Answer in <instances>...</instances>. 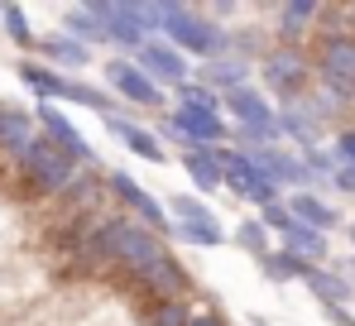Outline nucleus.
Returning <instances> with one entry per match:
<instances>
[{
    "mask_svg": "<svg viewBox=\"0 0 355 326\" xmlns=\"http://www.w3.org/2000/svg\"><path fill=\"white\" fill-rule=\"evenodd\" d=\"M317 269V264H307V259H297V255H288V250H269L264 259H259V273L269 278V283H302L307 273Z\"/></svg>",
    "mask_w": 355,
    "mask_h": 326,
    "instance_id": "obj_21",
    "label": "nucleus"
},
{
    "mask_svg": "<svg viewBox=\"0 0 355 326\" xmlns=\"http://www.w3.org/2000/svg\"><path fill=\"white\" fill-rule=\"evenodd\" d=\"M250 58L240 53H226V58H211V62H202L197 67V82L202 87H211L216 96H226V92H236V87H250Z\"/></svg>",
    "mask_w": 355,
    "mask_h": 326,
    "instance_id": "obj_9",
    "label": "nucleus"
},
{
    "mask_svg": "<svg viewBox=\"0 0 355 326\" xmlns=\"http://www.w3.org/2000/svg\"><path fill=\"white\" fill-rule=\"evenodd\" d=\"M312 72H317V82L355 92V34H322L317 53H312Z\"/></svg>",
    "mask_w": 355,
    "mask_h": 326,
    "instance_id": "obj_4",
    "label": "nucleus"
},
{
    "mask_svg": "<svg viewBox=\"0 0 355 326\" xmlns=\"http://www.w3.org/2000/svg\"><path fill=\"white\" fill-rule=\"evenodd\" d=\"M34 135H39V130H34V115H29V110H19V106L0 110V149H5L10 159H19Z\"/></svg>",
    "mask_w": 355,
    "mask_h": 326,
    "instance_id": "obj_17",
    "label": "nucleus"
},
{
    "mask_svg": "<svg viewBox=\"0 0 355 326\" xmlns=\"http://www.w3.org/2000/svg\"><path fill=\"white\" fill-rule=\"evenodd\" d=\"M62 19H67V39H77L82 49H92V44H106V24H96V19H92L82 5H72Z\"/></svg>",
    "mask_w": 355,
    "mask_h": 326,
    "instance_id": "obj_22",
    "label": "nucleus"
},
{
    "mask_svg": "<svg viewBox=\"0 0 355 326\" xmlns=\"http://www.w3.org/2000/svg\"><path fill=\"white\" fill-rule=\"evenodd\" d=\"M284 207H288V216H293L297 225H312V230H322V235H327L331 225H341V212H336L331 202H322L317 192H293Z\"/></svg>",
    "mask_w": 355,
    "mask_h": 326,
    "instance_id": "obj_14",
    "label": "nucleus"
},
{
    "mask_svg": "<svg viewBox=\"0 0 355 326\" xmlns=\"http://www.w3.org/2000/svg\"><path fill=\"white\" fill-rule=\"evenodd\" d=\"M135 67L154 82V87H164V82H187V58L178 53L173 44H164V39H149L139 53H135Z\"/></svg>",
    "mask_w": 355,
    "mask_h": 326,
    "instance_id": "obj_8",
    "label": "nucleus"
},
{
    "mask_svg": "<svg viewBox=\"0 0 355 326\" xmlns=\"http://www.w3.org/2000/svg\"><path fill=\"white\" fill-rule=\"evenodd\" d=\"M168 130H173V139L182 149H216V144L231 135L221 115H211V110H187V106L168 110Z\"/></svg>",
    "mask_w": 355,
    "mask_h": 326,
    "instance_id": "obj_5",
    "label": "nucleus"
},
{
    "mask_svg": "<svg viewBox=\"0 0 355 326\" xmlns=\"http://www.w3.org/2000/svg\"><path fill=\"white\" fill-rule=\"evenodd\" d=\"M62 192H67V202H82V207H92V202H96L106 187H101V178H96V173H72V182H67Z\"/></svg>",
    "mask_w": 355,
    "mask_h": 326,
    "instance_id": "obj_29",
    "label": "nucleus"
},
{
    "mask_svg": "<svg viewBox=\"0 0 355 326\" xmlns=\"http://www.w3.org/2000/svg\"><path fill=\"white\" fill-rule=\"evenodd\" d=\"M106 130L116 135L125 149H135L139 159L149 163H164V144H159V135H149L144 125H135V120H120V115H106Z\"/></svg>",
    "mask_w": 355,
    "mask_h": 326,
    "instance_id": "obj_16",
    "label": "nucleus"
},
{
    "mask_svg": "<svg viewBox=\"0 0 355 326\" xmlns=\"http://www.w3.org/2000/svg\"><path fill=\"white\" fill-rule=\"evenodd\" d=\"M317 19H322V5L317 0H288V5H279V39L288 49H302V39L312 34Z\"/></svg>",
    "mask_w": 355,
    "mask_h": 326,
    "instance_id": "obj_12",
    "label": "nucleus"
},
{
    "mask_svg": "<svg viewBox=\"0 0 355 326\" xmlns=\"http://www.w3.org/2000/svg\"><path fill=\"white\" fill-rule=\"evenodd\" d=\"M274 120H279V135H284V139H293L302 154H307V149H317V139H322V120L302 106V101L279 106V110H274Z\"/></svg>",
    "mask_w": 355,
    "mask_h": 326,
    "instance_id": "obj_10",
    "label": "nucleus"
},
{
    "mask_svg": "<svg viewBox=\"0 0 355 326\" xmlns=\"http://www.w3.org/2000/svg\"><path fill=\"white\" fill-rule=\"evenodd\" d=\"M15 163L24 168V178H29V187H34V192H62V187L72 182V173H77V168H72V163H67L58 149L44 139V135H34V139H29V149H24Z\"/></svg>",
    "mask_w": 355,
    "mask_h": 326,
    "instance_id": "obj_3",
    "label": "nucleus"
},
{
    "mask_svg": "<svg viewBox=\"0 0 355 326\" xmlns=\"http://www.w3.org/2000/svg\"><path fill=\"white\" fill-rule=\"evenodd\" d=\"M187 317H192V307H187L182 298H168V302H159V307L149 312L144 326H187Z\"/></svg>",
    "mask_w": 355,
    "mask_h": 326,
    "instance_id": "obj_30",
    "label": "nucleus"
},
{
    "mask_svg": "<svg viewBox=\"0 0 355 326\" xmlns=\"http://www.w3.org/2000/svg\"><path fill=\"white\" fill-rule=\"evenodd\" d=\"M236 245H240V250H250L254 259H264V255H269V230L259 225V216L236 221Z\"/></svg>",
    "mask_w": 355,
    "mask_h": 326,
    "instance_id": "obj_28",
    "label": "nucleus"
},
{
    "mask_svg": "<svg viewBox=\"0 0 355 326\" xmlns=\"http://www.w3.org/2000/svg\"><path fill=\"white\" fill-rule=\"evenodd\" d=\"M15 72H19V82H24V87H29V92H34L44 106L62 101V92H67V77H62V72H53V67H44L39 58H24Z\"/></svg>",
    "mask_w": 355,
    "mask_h": 326,
    "instance_id": "obj_15",
    "label": "nucleus"
},
{
    "mask_svg": "<svg viewBox=\"0 0 355 326\" xmlns=\"http://www.w3.org/2000/svg\"><path fill=\"white\" fill-rule=\"evenodd\" d=\"M39 62L44 67H87L92 62V49H82L77 39H67V34H49V39H39Z\"/></svg>",
    "mask_w": 355,
    "mask_h": 326,
    "instance_id": "obj_19",
    "label": "nucleus"
},
{
    "mask_svg": "<svg viewBox=\"0 0 355 326\" xmlns=\"http://www.w3.org/2000/svg\"><path fill=\"white\" fill-rule=\"evenodd\" d=\"M187 326H226V317H221V312H192Z\"/></svg>",
    "mask_w": 355,
    "mask_h": 326,
    "instance_id": "obj_34",
    "label": "nucleus"
},
{
    "mask_svg": "<svg viewBox=\"0 0 355 326\" xmlns=\"http://www.w3.org/2000/svg\"><path fill=\"white\" fill-rule=\"evenodd\" d=\"M101 182H106V192H111V197H116L120 207H130V212H135V207H139V202H144V187H139V182H135V178H130V173H125V168H116V173H106V178H101Z\"/></svg>",
    "mask_w": 355,
    "mask_h": 326,
    "instance_id": "obj_27",
    "label": "nucleus"
},
{
    "mask_svg": "<svg viewBox=\"0 0 355 326\" xmlns=\"http://www.w3.org/2000/svg\"><path fill=\"white\" fill-rule=\"evenodd\" d=\"M351 245H355V225H351Z\"/></svg>",
    "mask_w": 355,
    "mask_h": 326,
    "instance_id": "obj_37",
    "label": "nucleus"
},
{
    "mask_svg": "<svg viewBox=\"0 0 355 326\" xmlns=\"http://www.w3.org/2000/svg\"><path fill=\"white\" fill-rule=\"evenodd\" d=\"M173 235H182L187 245H202V250H216V245L226 240V230H221L216 221H207V225H197V221H173Z\"/></svg>",
    "mask_w": 355,
    "mask_h": 326,
    "instance_id": "obj_24",
    "label": "nucleus"
},
{
    "mask_svg": "<svg viewBox=\"0 0 355 326\" xmlns=\"http://www.w3.org/2000/svg\"><path fill=\"white\" fill-rule=\"evenodd\" d=\"M221 110L236 115V125H274V101L254 87H236L221 96Z\"/></svg>",
    "mask_w": 355,
    "mask_h": 326,
    "instance_id": "obj_13",
    "label": "nucleus"
},
{
    "mask_svg": "<svg viewBox=\"0 0 355 326\" xmlns=\"http://www.w3.org/2000/svg\"><path fill=\"white\" fill-rule=\"evenodd\" d=\"M322 312H327V322H331V326H355V317L346 312V307H322Z\"/></svg>",
    "mask_w": 355,
    "mask_h": 326,
    "instance_id": "obj_35",
    "label": "nucleus"
},
{
    "mask_svg": "<svg viewBox=\"0 0 355 326\" xmlns=\"http://www.w3.org/2000/svg\"><path fill=\"white\" fill-rule=\"evenodd\" d=\"M0 24L10 29V44H15V49H34V29H29L24 5H0Z\"/></svg>",
    "mask_w": 355,
    "mask_h": 326,
    "instance_id": "obj_26",
    "label": "nucleus"
},
{
    "mask_svg": "<svg viewBox=\"0 0 355 326\" xmlns=\"http://www.w3.org/2000/svg\"><path fill=\"white\" fill-rule=\"evenodd\" d=\"M259 77H264V87L274 96H284V106L302 101L307 87H312V58H307V49L279 44V49H269V53L259 58Z\"/></svg>",
    "mask_w": 355,
    "mask_h": 326,
    "instance_id": "obj_2",
    "label": "nucleus"
},
{
    "mask_svg": "<svg viewBox=\"0 0 355 326\" xmlns=\"http://www.w3.org/2000/svg\"><path fill=\"white\" fill-rule=\"evenodd\" d=\"M307 283V293L322 302V307H346L355 298V288H351V273H341V269H331V264H317V269L302 278Z\"/></svg>",
    "mask_w": 355,
    "mask_h": 326,
    "instance_id": "obj_11",
    "label": "nucleus"
},
{
    "mask_svg": "<svg viewBox=\"0 0 355 326\" xmlns=\"http://www.w3.org/2000/svg\"><path fill=\"white\" fill-rule=\"evenodd\" d=\"M168 221H197V225H207V221H216V216H211V207H202L197 197H173V202H168Z\"/></svg>",
    "mask_w": 355,
    "mask_h": 326,
    "instance_id": "obj_31",
    "label": "nucleus"
},
{
    "mask_svg": "<svg viewBox=\"0 0 355 326\" xmlns=\"http://www.w3.org/2000/svg\"><path fill=\"white\" fill-rule=\"evenodd\" d=\"M341 15H346V19H355V5H341Z\"/></svg>",
    "mask_w": 355,
    "mask_h": 326,
    "instance_id": "obj_36",
    "label": "nucleus"
},
{
    "mask_svg": "<svg viewBox=\"0 0 355 326\" xmlns=\"http://www.w3.org/2000/svg\"><path fill=\"white\" fill-rule=\"evenodd\" d=\"M259 225H264V230H279V235H284V230L293 225V216H288V207H284V202H269V207H259Z\"/></svg>",
    "mask_w": 355,
    "mask_h": 326,
    "instance_id": "obj_32",
    "label": "nucleus"
},
{
    "mask_svg": "<svg viewBox=\"0 0 355 326\" xmlns=\"http://www.w3.org/2000/svg\"><path fill=\"white\" fill-rule=\"evenodd\" d=\"M0 110H5V101H0Z\"/></svg>",
    "mask_w": 355,
    "mask_h": 326,
    "instance_id": "obj_38",
    "label": "nucleus"
},
{
    "mask_svg": "<svg viewBox=\"0 0 355 326\" xmlns=\"http://www.w3.org/2000/svg\"><path fill=\"white\" fill-rule=\"evenodd\" d=\"M331 187H341V192H351V197H355V168H346V163H341V168L331 173Z\"/></svg>",
    "mask_w": 355,
    "mask_h": 326,
    "instance_id": "obj_33",
    "label": "nucleus"
},
{
    "mask_svg": "<svg viewBox=\"0 0 355 326\" xmlns=\"http://www.w3.org/2000/svg\"><path fill=\"white\" fill-rule=\"evenodd\" d=\"M39 125H44V139H49L72 168H77V163H96V149L87 144V135H82L58 106H39Z\"/></svg>",
    "mask_w": 355,
    "mask_h": 326,
    "instance_id": "obj_6",
    "label": "nucleus"
},
{
    "mask_svg": "<svg viewBox=\"0 0 355 326\" xmlns=\"http://www.w3.org/2000/svg\"><path fill=\"white\" fill-rule=\"evenodd\" d=\"M62 101H72V106H87L96 110V115H111V96L101 92V87H87V82H67V92H62Z\"/></svg>",
    "mask_w": 355,
    "mask_h": 326,
    "instance_id": "obj_25",
    "label": "nucleus"
},
{
    "mask_svg": "<svg viewBox=\"0 0 355 326\" xmlns=\"http://www.w3.org/2000/svg\"><path fill=\"white\" fill-rule=\"evenodd\" d=\"M182 168H187V178L202 192H216L226 182V173H221V144L216 149H182Z\"/></svg>",
    "mask_w": 355,
    "mask_h": 326,
    "instance_id": "obj_18",
    "label": "nucleus"
},
{
    "mask_svg": "<svg viewBox=\"0 0 355 326\" xmlns=\"http://www.w3.org/2000/svg\"><path fill=\"white\" fill-rule=\"evenodd\" d=\"M106 82H111L116 96L135 101V106H159L164 110V87H154V82L135 67V58H111V62H106Z\"/></svg>",
    "mask_w": 355,
    "mask_h": 326,
    "instance_id": "obj_7",
    "label": "nucleus"
},
{
    "mask_svg": "<svg viewBox=\"0 0 355 326\" xmlns=\"http://www.w3.org/2000/svg\"><path fill=\"white\" fill-rule=\"evenodd\" d=\"M178 106L187 110H211V115H221V96L211 92V87H202V82H178Z\"/></svg>",
    "mask_w": 355,
    "mask_h": 326,
    "instance_id": "obj_23",
    "label": "nucleus"
},
{
    "mask_svg": "<svg viewBox=\"0 0 355 326\" xmlns=\"http://www.w3.org/2000/svg\"><path fill=\"white\" fill-rule=\"evenodd\" d=\"M284 250L288 255H297V259H307V264H322L327 259V235L322 230H312V225H288L284 230Z\"/></svg>",
    "mask_w": 355,
    "mask_h": 326,
    "instance_id": "obj_20",
    "label": "nucleus"
},
{
    "mask_svg": "<svg viewBox=\"0 0 355 326\" xmlns=\"http://www.w3.org/2000/svg\"><path fill=\"white\" fill-rule=\"evenodd\" d=\"M164 34H168L164 44H173L182 58L192 53V58H202V62H211V58H226V53H231V29L211 24V19H207V10H192V5H182V10H178Z\"/></svg>",
    "mask_w": 355,
    "mask_h": 326,
    "instance_id": "obj_1",
    "label": "nucleus"
}]
</instances>
